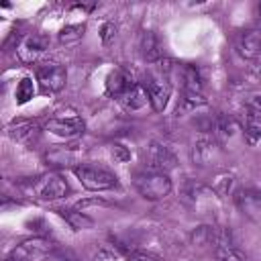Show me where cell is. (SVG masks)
<instances>
[{
	"label": "cell",
	"instance_id": "1",
	"mask_svg": "<svg viewBox=\"0 0 261 261\" xmlns=\"http://www.w3.org/2000/svg\"><path fill=\"white\" fill-rule=\"evenodd\" d=\"M67 192H69V186L63 179V175H59V173L39 175L33 181H29V186H27V196H31L33 200H39V202L61 200L67 196Z\"/></svg>",
	"mask_w": 261,
	"mask_h": 261
},
{
	"label": "cell",
	"instance_id": "2",
	"mask_svg": "<svg viewBox=\"0 0 261 261\" xmlns=\"http://www.w3.org/2000/svg\"><path fill=\"white\" fill-rule=\"evenodd\" d=\"M57 251V245L49 237H31L18 243L4 261H39L45 257H51Z\"/></svg>",
	"mask_w": 261,
	"mask_h": 261
},
{
	"label": "cell",
	"instance_id": "3",
	"mask_svg": "<svg viewBox=\"0 0 261 261\" xmlns=\"http://www.w3.org/2000/svg\"><path fill=\"white\" fill-rule=\"evenodd\" d=\"M143 86L149 94L151 108L155 112H163L167 102H169V96H171V82L167 77V71H163V67H159L155 71H149Z\"/></svg>",
	"mask_w": 261,
	"mask_h": 261
},
{
	"label": "cell",
	"instance_id": "4",
	"mask_svg": "<svg viewBox=\"0 0 261 261\" xmlns=\"http://www.w3.org/2000/svg\"><path fill=\"white\" fill-rule=\"evenodd\" d=\"M135 188L145 200H161L171 192V179L167 173L143 171L135 175Z\"/></svg>",
	"mask_w": 261,
	"mask_h": 261
},
{
	"label": "cell",
	"instance_id": "5",
	"mask_svg": "<svg viewBox=\"0 0 261 261\" xmlns=\"http://www.w3.org/2000/svg\"><path fill=\"white\" fill-rule=\"evenodd\" d=\"M75 177L80 179V184L90 190V192H106L118 186V177L102 167H92V165H77L73 167Z\"/></svg>",
	"mask_w": 261,
	"mask_h": 261
},
{
	"label": "cell",
	"instance_id": "6",
	"mask_svg": "<svg viewBox=\"0 0 261 261\" xmlns=\"http://www.w3.org/2000/svg\"><path fill=\"white\" fill-rule=\"evenodd\" d=\"M37 82H39V86L45 94H57L65 88L67 71L61 63L45 61L37 67Z\"/></svg>",
	"mask_w": 261,
	"mask_h": 261
},
{
	"label": "cell",
	"instance_id": "7",
	"mask_svg": "<svg viewBox=\"0 0 261 261\" xmlns=\"http://www.w3.org/2000/svg\"><path fill=\"white\" fill-rule=\"evenodd\" d=\"M143 163H145L147 171L167 173L169 169L175 167V155L169 151V147H165V145L153 141V143H149V147L145 149Z\"/></svg>",
	"mask_w": 261,
	"mask_h": 261
},
{
	"label": "cell",
	"instance_id": "8",
	"mask_svg": "<svg viewBox=\"0 0 261 261\" xmlns=\"http://www.w3.org/2000/svg\"><path fill=\"white\" fill-rule=\"evenodd\" d=\"M181 80H184V102L188 106H202V104H206L202 75H200V71L194 65H186L184 67Z\"/></svg>",
	"mask_w": 261,
	"mask_h": 261
},
{
	"label": "cell",
	"instance_id": "9",
	"mask_svg": "<svg viewBox=\"0 0 261 261\" xmlns=\"http://www.w3.org/2000/svg\"><path fill=\"white\" fill-rule=\"evenodd\" d=\"M47 130L57 137H63V139H73L86 130V122L77 114H67V116L57 114L47 120Z\"/></svg>",
	"mask_w": 261,
	"mask_h": 261
},
{
	"label": "cell",
	"instance_id": "10",
	"mask_svg": "<svg viewBox=\"0 0 261 261\" xmlns=\"http://www.w3.org/2000/svg\"><path fill=\"white\" fill-rule=\"evenodd\" d=\"M234 202H237L239 210L247 218H251L255 222L261 220V190H257V188H241V190L234 192Z\"/></svg>",
	"mask_w": 261,
	"mask_h": 261
},
{
	"label": "cell",
	"instance_id": "11",
	"mask_svg": "<svg viewBox=\"0 0 261 261\" xmlns=\"http://www.w3.org/2000/svg\"><path fill=\"white\" fill-rule=\"evenodd\" d=\"M243 135H245L247 143H251V145L261 139V96H255L253 100H249V104L245 108Z\"/></svg>",
	"mask_w": 261,
	"mask_h": 261
},
{
	"label": "cell",
	"instance_id": "12",
	"mask_svg": "<svg viewBox=\"0 0 261 261\" xmlns=\"http://www.w3.org/2000/svg\"><path fill=\"white\" fill-rule=\"evenodd\" d=\"M47 49V39L39 33H29L16 47V53H18V59L22 63H35Z\"/></svg>",
	"mask_w": 261,
	"mask_h": 261
},
{
	"label": "cell",
	"instance_id": "13",
	"mask_svg": "<svg viewBox=\"0 0 261 261\" xmlns=\"http://www.w3.org/2000/svg\"><path fill=\"white\" fill-rule=\"evenodd\" d=\"M237 51L245 59H255L261 55V29H247L237 39Z\"/></svg>",
	"mask_w": 261,
	"mask_h": 261
},
{
	"label": "cell",
	"instance_id": "14",
	"mask_svg": "<svg viewBox=\"0 0 261 261\" xmlns=\"http://www.w3.org/2000/svg\"><path fill=\"white\" fill-rule=\"evenodd\" d=\"M8 135H10L12 141L31 147V145L37 143V139L41 135V126L37 122H31V120H20V122L8 126Z\"/></svg>",
	"mask_w": 261,
	"mask_h": 261
},
{
	"label": "cell",
	"instance_id": "15",
	"mask_svg": "<svg viewBox=\"0 0 261 261\" xmlns=\"http://www.w3.org/2000/svg\"><path fill=\"white\" fill-rule=\"evenodd\" d=\"M218 143H216V139L214 137H206V135H202V137H198L196 141H194V153H192V157H194V163H198V165H206V163H210L216 155H218Z\"/></svg>",
	"mask_w": 261,
	"mask_h": 261
},
{
	"label": "cell",
	"instance_id": "16",
	"mask_svg": "<svg viewBox=\"0 0 261 261\" xmlns=\"http://www.w3.org/2000/svg\"><path fill=\"white\" fill-rule=\"evenodd\" d=\"M133 86H135V82H133L130 75H128L126 71H122V69H114V71H110L108 77H106V92H108V96L118 98V100H122L124 94H126Z\"/></svg>",
	"mask_w": 261,
	"mask_h": 261
},
{
	"label": "cell",
	"instance_id": "17",
	"mask_svg": "<svg viewBox=\"0 0 261 261\" xmlns=\"http://www.w3.org/2000/svg\"><path fill=\"white\" fill-rule=\"evenodd\" d=\"M241 126L232 116H218L212 122V137L216 139L218 145H226L228 141H232L239 135Z\"/></svg>",
	"mask_w": 261,
	"mask_h": 261
},
{
	"label": "cell",
	"instance_id": "18",
	"mask_svg": "<svg viewBox=\"0 0 261 261\" xmlns=\"http://www.w3.org/2000/svg\"><path fill=\"white\" fill-rule=\"evenodd\" d=\"M80 153H82V149H77V147H55L45 155V161L55 167H73Z\"/></svg>",
	"mask_w": 261,
	"mask_h": 261
},
{
	"label": "cell",
	"instance_id": "19",
	"mask_svg": "<svg viewBox=\"0 0 261 261\" xmlns=\"http://www.w3.org/2000/svg\"><path fill=\"white\" fill-rule=\"evenodd\" d=\"M139 53L145 61H159L161 59V49H159V41L155 37L153 31H143L139 37Z\"/></svg>",
	"mask_w": 261,
	"mask_h": 261
},
{
	"label": "cell",
	"instance_id": "20",
	"mask_svg": "<svg viewBox=\"0 0 261 261\" xmlns=\"http://www.w3.org/2000/svg\"><path fill=\"white\" fill-rule=\"evenodd\" d=\"M147 102H149V94H147L145 86L143 84H137V82H135V86L122 98V104L128 110H143L147 106Z\"/></svg>",
	"mask_w": 261,
	"mask_h": 261
},
{
	"label": "cell",
	"instance_id": "21",
	"mask_svg": "<svg viewBox=\"0 0 261 261\" xmlns=\"http://www.w3.org/2000/svg\"><path fill=\"white\" fill-rule=\"evenodd\" d=\"M57 214L63 216L65 222H67L73 230H86V228H92V226H94V220H92L88 214L80 212V210H57Z\"/></svg>",
	"mask_w": 261,
	"mask_h": 261
},
{
	"label": "cell",
	"instance_id": "22",
	"mask_svg": "<svg viewBox=\"0 0 261 261\" xmlns=\"http://www.w3.org/2000/svg\"><path fill=\"white\" fill-rule=\"evenodd\" d=\"M216 241H218V230H214V226H198L192 232V243L196 247H202V249L210 245L216 247Z\"/></svg>",
	"mask_w": 261,
	"mask_h": 261
},
{
	"label": "cell",
	"instance_id": "23",
	"mask_svg": "<svg viewBox=\"0 0 261 261\" xmlns=\"http://www.w3.org/2000/svg\"><path fill=\"white\" fill-rule=\"evenodd\" d=\"M35 96V84H33V77L24 75L18 84H16V90H14V100L16 104H27L31 98Z\"/></svg>",
	"mask_w": 261,
	"mask_h": 261
},
{
	"label": "cell",
	"instance_id": "24",
	"mask_svg": "<svg viewBox=\"0 0 261 261\" xmlns=\"http://www.w3.org/2000/svg\"><path fill=\"white\" fill-rule=\"evenodd\" d=\"M84 24H67L59 31V41L69 45V43H77L82 37H84Z\"/></svg>",
	"mask_w": 261,
	"mask_h": 261
},
{
	"label": "cell",
	"instance_id": "25",
	"mask_svg": "<svg viewBox=\"0 0 261 261\" xmlns=\"http://www.w3.org/2000/svg\"><path fill=\"white\" fill-rule=\"evenodd\" d=\"M110 155H112V159H114L116 163H126V161L130 159V151H128L124 145H118V143H114V145L110 147Z\"/></svg>",
	"mask_w": 261,
	"mask_h": 261
},
{
	"label": "cell",
	"instance_id": "26",
	"mask_svg": "<svg viewBox=\"0 0 261 261\" xmlns=\"http://www.w3.org/2000/svg\"><path fill=\"white\" fill-rule=\"evenodd\" d=\"M126 261H161L157 255L145 253V251H124Z\"/></svg>",
	"mask_w": 261,
	"mask_h": 261
},
{
	"label": "cell",
	"instance_id": "27",
	"mask_svg": "<svg viewBox=\"0 0 261 261\" xmlns=\"http://www.w3.org/2000/svg\"><path fill=\"white\" fill-rule=\"evenodd\" d=\"M114 31H116V29H114V27H112V24H110V22H106V24H104V27H102V35H100V37H102V41H104V43H108V41H110V37H112V33H114Z\"/></svg>",
	"mask_w": 261,
	"mask_h": 261
},
{
	"label": "cell",
	"instance_id": "28",
	"mask_svg": "<svg viewBox=\"0 0 261 261\" xmlns=\"http://www.w3.org/2000/svg\"><path fill=\"white\" fill-rule=\"evenodd\" d=\"M49 261H77V259L71 255H61V257H49Z\"/></svg>",
	"mask_w": 261,
	"mask_h": 261
},
{
	"label": "cell",
	"instance_id": "29",
	"mask_svg": "<svg viewBox=\"0 0 261 261\" xmlns=\"http://www.w3.org/2000/svg\"><path fill=\"white\" fill-rule=\"evenodd\" d=\"M259 18H261V6H259Z\"/></svg>",
	"mask_w": 261,
	"mask_h": 261
}]
</instances>
